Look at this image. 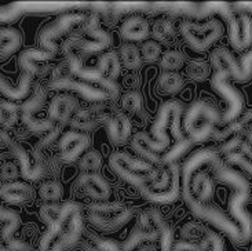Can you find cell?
Here are the masks:
<instances>
[{
  "label": "cell",
  "mask_w": 252,
  "mask_h": 251,
  "mask_svg": "<svg viewBox=\"0 0 252 251\" xmlns=\"http://www.w3.org/2000/svg\"><path fill=\"white\" fill-rule=\"evenodd\" d=\"M62 53L65 54V58H66L65 62H66V67H68L69 72L72 75L79 77L82 82L89 83L91 86L102 90L103 93L106 94V97L110 98V100H115V98L119 97L120 88L116 84V82L103 77L95 67H86V65H83L80 57L75 54L73 50H66V51H62Z\"/></svg>",
  "instance_id": "cell-10"
},
{
  "label": "cell",
  "mask_w": 252,
  "mask_h": 251,
  "mask_svg": "<svg viewBox=\"0 0 252 251\" xmlns=\"http://www.w3.org/2000/svg\"><path fill=\"white\" fill-rule=\"evenodd\" d=\"M22 46V35L13 27H0V61L15 54Z\"/></svg>",
  "instance_id": "cell-28"
},
{
  "label": "cell",
  "mask_w": 252,
  "mask_h": 251,
  "mask_svg": "<svg viewBox=\"0 0 252 251\" xmlns=\"http://www.w3.org/2000/svg\"><path fill=\"white\" fill-rule=\"evenodd\" d=\"M95 68L99 71V73L103 77L115 82V79L120 75V69H122L120 57L115 51H106L98 58Z\"/></svg>",
  "instance_id": "cell-30"
},
{
  "label": "cell",
  "mask_w": 252,
  "mask_h": 251,
  "mask_svg": "<svg viewBox=\"0 0 252 251\" xmlns=\"http://www.w3.org/2000/svg\"><path fill=\"white\" fill-rule=\"evenodd\" d=\"M83 32L86 35V39L82 37L80 43L77 44V50L83 51L84 54H96L109 47L112 43L110 35L99 27V17L93 14L86 18L83 22Z\"/></svg>",
  "instance_id": "cell-15"
},
{
  "label": "cell",
  "mask_w": 252,
  "mask_h": 251,
  "mask_svg": "<svg viewBox=\"0 0 252 251\" xmlns=\"http://www.w3.org/2000/svg\"><path fill=\"white\" fill-rule=\"evenodd\" d=\"M54 57L55 55L50 54L41 48H27L20 54L18 64L24 73H28L32 77L44 76L50 72L48 62Z\"/></svg>",
  "instance_id": "cell-19"
},
{
  "label": "cell",
  "mask_w": 252,
  "mask_h": 251,
  "mask_svg": "<svg viewBox=\"0 0 252 251\" xmlns=\"http://www.w3.org/2000/svg\"><path fill=\"white\" fill-rule=\"evenodd\" d=\"M48 87L55 91H65L66 94H77L87 101L98 102L106 100L108 97L102 90L91 86L89 83H84L82 80H76L73 77L63 76L58 79H51L48 83Z\"/></svg>",
  "instance_id": "cell-18"
},
{
  "label": "cell",
  "mask_w": 252,
  "mask_h": 251,
  "mask_svg": "<svg viewBox=\"0 0 252 251\" xmlns=\"http://www.w3.org/2000/svg\"><path fill=\"white\" fill-rule=\"evenodd\" d=\"M184 109V104L175 100L164 102L152 124L150 129L152 137L141 131L131 140V148L132 150H135L138 157L155 166L160 164L161 153H164V150L170 146V137L167 134V127L171 126L174 119L182 116Z\"/></svg>",
  "instance_id": "cell-1"
},
{
  "label": "cell",
  "mask_w": 252,
  "mask_h": 251,
  "mask_svg": "<svg viewBox=\"0 0 252 251\" xmlns=\"http://www.w3.org/2000/svg\"><path fill=\"white\" fill-rule=\"evenodd\" d=\"M210 73H211V67L204 60H194L186 68V75L194 82H205L210 77Z\"/></svg>",
  "instance_id": "cell-39"
},
{
  "label": "cell",
  "mask_w": 252,
  "mask_h": 251,
  "mask_svg": "<svg viewBox=\"0 0 252 251\" xmlns=\"http://www.w3.org/2000/svg\"><path fill=\"white\" fill-rule=\"evenodd\" d=\"M83 233H84V219H83L82 211H79L70 218L66 229L48 251H70L80 243Z\"/></svg>",
  "instance_id": "cell-20"
},
{
  "label": "cell",
  "mask_w": 252,
  "mask_h": 251,
  "mask_svg": "<svg viewBox=\"0 0 252 251\" xmlns=\"http://www.w3.org/2000/svg\"><path fill=\"white\" fill-rule=\"evenodd\" d=\"M229 77L230 76H229L227 71L219 69V71H215L211 80L212 88L225 100L226 105H227L226 112L220 117V123H223V124H229V123L234 122L241 115L243 107H244L243 95L237 88L233 87L232 84L227 82Z\"/></svg>",
  "instance_id": "cell-13"
},
{
  "label": "cell",
  "mask_w": 252,
  "mask_h": 251,
  "mask_svg": "<svg viewBox=\"0 0 252 251\" xmlns=\"http://www.w3.org/2000/svg\"><path fill=\"white\" fill-rule=\"evenodd\" d=\"M103 126L106 127V133L109 137V141L113 145H123L131 137V122L128 116L124 113H115L109 115L105 120Z\"/></svg>",
  "instance_id": "cell-22"
},
{
  "label": "cell",
  "mask_w": 252,
  "mask_h": 251,
  "mask_svg": "<svg viewBox=\"0 0 252 251\" xmlns=\"http://www.w3.org/2000/svg\"><path fill=\"white\" fill-rule=\"evenodd\" d=\"M157 87L164 94H178L185 87L184 77L177 72H163L158 76Z\"/></svg>",
  "instance_id": "cell-31"
},
{
  "label": "cell",
  "mask_w": 252,
  "mask_h": 251,
  "mask_svg": "<svg viewBox=\"0 0 252 251\" xmlns=\"http://www.w3.org/2000/svg\"><path fill=\"white\" fill-rule=\"evenodd\" d=\"M33 188L22 181H10L0 186V197L8 204H25L33 199Z\"/></svg>",
  "instance_id": "cell-25"
},
{
  "label": "cell",
  "mask_w": 252,
  "mask_h": 251,
  "mask_svg": "<svg viewBox=\"0 0 252 251\" xmlns=\"http://www.w3.org/2000/svg\"><path fill=\"white\" fill-rule=\"evenodd\" d=\"M7 157H11V155H10V152L7 149L6 145L0 141V162H1V160H6Z\"/></svg>",
  "instance_id": "cell-52"
},
{
  "label": "cell",
  "mask_w": 252,
  "mask_h": 251,
  "mask_svg": "<svg viewBox=\"0 0 252 251\" xmlns=\"http://www.w3.org/2000/svg\"><path fill=\"white\" fill-rule=\"evenodd\" d=\"M0 141L7 146L11 157L20 167L21 176L28 181H39L48 174V159L37 150L28 152L4 130H0Z\"/></svg>",
  "instance_id": "cell-7"
},
{
  "label": "cell",
  "mask_w": 252,
  "mask_h": 251,
  "mask_svg": "<svg viewBox=\"0 0 252 251\" xmlns=\"http://www.w3.org/2000/svg\"><path fill=\"white\" fill-rule=\"evenodd\" d=\"M223 239L205 225L191 221L182 226L181 240L172 246V251H223Z\"/></svg>",
  "instance_id": "cell-8"
},
{
  "label": "cell",
  "mask_w": 252,
  "mask_h": 251,
  "mask_svg": "<svg viewBox=\"0 0 252 251\" xmlns=\"http://www.w3.org/2000/svg\"><path fill=\"white\" fill-rule=\"evenodd\" d=\"M109 166L124 182L138 189L148 186L157 171V166L126 152L112 153L109 157Z\"/></svg>",
  "instance_id": "cell-5"
},
{
  "label": "cell",
  "mask_w": 252,
  "mask_h": 251,
  "mask_svg": "<svg viewBox=\"0 0 252 251\" xmlns=\"http://www.w3.org/2000/svg\"><path fill=\"white\" fill-rule=\"evenodd\" d=\"M79 170L83 174H89V173H98L99 169L102 167V156L101 153L95 149L87 150L79 159Z\"/></svg>",
  "instance_id": "cell-36"
},
{
  "label": "cell",
  "mask_w": 252,
  "mask_h": 251,
  "mask_svg": "<svg viewBox=\"0 0 252 251\" xmlns=\"http://www.w3.org/2000/svg\"><path fill=\"white\" fill-rule=\"evenodd\" d=\"M86 18L87 17L84 14L77 13L62 14L58 18H55L53 22H50L48 25L43 28V31L39 35V43H40L41 50L47 51L50 54L57 55L58 53L57 39H60L65 34L73 31L76 27L83 25Z\"/></svg>",
  "instance_id": "cell-12"
},
{
  "label": "cell",
  "mask_w": 252,
  "mask_h": 251,
  "mask_svg": "<svg viewBox=\"0 0 252 251\" xmlns=\"http://www.w3.org/2000/svg\"><path fill=\"white\" fill-rule=\"evenodd\" d=\"M75 196H87L94 202H108L110 197V185L98 173L80 174L72 186Z\"/></svg>",
  "instance_id": "cell-16"
},
{
  "label": "cell",
  "mask_w": 252,
  "mask_h": 251,
  "mask_svg": "<svg viewBox=\"0 0 252 251\" xmlns=\"http://www.w3.org/2000/svg\"><path fill=\"white\" fill-rule=\"evenodd\" d=\"M20 215L0 204V249L13 240L14 233L20 228Z\"/></svg>",
  "instance_id": "cell-29"
},
{
  "label": "cell",
  "mask_w": 252,
  "mask_h": 251,
  "mask_svg": "<svg viewBox=\"0 0 252 251\" xmlns=\"http://www.w3.org/2000/svg\"><path fill=\"white\" fill-rule=\"evenodd\" d=\"M79 245H80V249H82L83 251H99V250H96L95 247L91 245L89 240H86V239H84V240H80V243H79Z\"/></svg>",
  "instance_id": "cell-51"
},
{
  "label": "cell",
  "mask_w": 252,
  "mask_h": 251,
  "mask_svg": "<svg viewBox=\"0 0 252 251\" xmlns=\"http://www.w3.org/2000/svg\"><path fill=\"white\" fill-rule=\"evenodd\" d=\"M134 217V210L120 202H94L87 207V219L101 232H116Z\"/></svg>",
  "instance_id": "cell-6"
},
{
  "label": "cell",
  "mask_w": 252,
  "mask_h": 251,
  "mask_svg": "<svg viewBox=\"0 0 252 251\" xmlns=\"http://www.w3.org/2000/svg\"><path fill=\"white\" fill-rule=\"evenodd\" d=\"M20 174V167L15 162H7L6 160L0 164V179L10 182V181H14Z\"/></svg>",
  "instance_id": "cell-45"
},
{
  "label": "cell",
  "mask_w": 252,
  "mask_h": 251,
  "mask_svg": "<svg viewBox=\"0 0 252 251\" xmlns=\"http://www.w3.org/2000/svg\"><path fill=\"white\" fill-rule=\"evenodd\" d=\"M32 84H33V77L24 72L21 73L20 82L17 86H13V83L0 75V93L8 100L15 101V100H24L29 97Z\"/></svg>",
  "instance_id": "cell-27"
},
{
  "label": "cell",
  "mask_w": 252,
  "mask_h": 251,
  "mask_svg": "<svg viewBox=\"0 0 252 251\" xmlns=\"http://www.w3.org/2000/svg\"><path fill=\"white\" fill-rule=\"evenodd\" d=\"M149 35V22L142 15H129L120 27V36L128 43L148 40Z\"/></svg>",
  "instance_id": "cell-24"
},
{
  "label": "cell",
  "mask_w": 252,
  "mask_h": 251,
  "mask_svg": "<svg viewBox=\"0 0 252 251\" xmlns=\"http://www.w3.org/2000/svg\"><path fill=\"white\" fill-rule=\"evenodd\" d=\"M179 31L191 50L196 53H204L222 36L223 24L218 18H211L203 24L188 20L181 24Z\"/></svg>",
  "instance_id": "cell-9"
},
{
  "label": "cell",
  "mask_w": 252,
  "mask_h": 251,
  "mask_svg": "<svg viewBox=\"0 0 252 251\" xmlns=\"http://www.w3.org/2000/svg\"><path fill=\"white\" fill-rule=\"evenodd\" d=\"M39 195L46 203H58L63 195V188L60 181L47 179L39 188Z\"/></svg>",
  "instance_id": "cell-37"
},
{
  "label": "cell",
  "mask_w": 252,
  "mask_h": 251,
  "mask_svg": "<svg viewBox=\"0 0 252 251\" xmlns=\"http://www.w3.org/2000/svg\"><path fill=\"white\" fill-rule=\"evenodd\" d=\"M108 113H105L101 109H79L70 119V127L75 131L86 133L95 130L99 124H103L108 119Z\"/></svg>",
  "instance_id": "cell-23"
},
{
  "label": "cell",
  "mask_w": 252,
  "mask_h": 251,
  "mask_svg": "<svg viewBox=\"0 0 252 251\" xmlns=\"http://www.w3.org/2000/svg\"><path fill=\"white\" fill-rule=\"evenodd\" d=\"M189 189L200 203H208L214 195V183L207 171L197 170L189 179Z\"/></svg>",
  "instance_id": "cell-26"
},
{
  "label": "cell",
  "mask_w": 252,
  "mask_h": 251,
  "mask_svg": "<svg viewBox=\"0 0 252 251\" xmlns=\"http://www.w3.org/2000/svg\"><path fill=\"white\" fill-rule=\"evenodd\" d=\"M220 113L212 104L196 101L185 112L184 129L191 143H204L215 133V126L220 123Z\"/></svg>",
  "instance_id": "cell-3"
},
{
  "label": "cell",
  "mask_w": 252,
  "mask_h": 251,
  "mask_svg": "<svg viewBox=\"0 0 252 251\" xmlns=\"http://www.w3.org/2000/svg\"><path fill=\"white\" fill-rule=\"evenodd\" d=\"M250 251H252V246H251V249H250Z\"/></svg>",
  "instance_id": "cell-53"
},
{
  "label": "cell",
  "mask_w": 252,
  "mask_h": 251,
  "mask_svg": "<svg viewBox=\"0 0 252 251\" xmlns=\"http://www.w3.org/2000/svg\"><path fill=\"white\" fill-rule=\"evenodd\" d=\"M240 155L248 159L250 162H252V133L251 134H247L243 140V143L240 146Z\"/></svg>",
  "instance_id": "cell-49"
},
{
  "label": "cell",
  "mask_w": 252,
  "mask_h": 251,
  "mask_svg": "<svg viewBox=\"0 0 252 251\" xmlns=\"http://www.w3.org/2000/svg\"><path fill=\"white\" fill-rule=\"evenodd\" d=\"M77 110V100L73 95L58 94L55 95L48 105V119L54 123L65 124L70 122L72 116L75 115Z\"/></svg>",
  "instance_id": "cell-21"
},
{
  "label": "cell",
  "mask_w": 252,
  "mask_h": 251,
  "mask_svg": "<svg viewBox=\"0 0 252 251\" xmlns=\"http://www.w3.org/2000/svg\"><path fill=\"white\" fill-rule=\"evenodd\" d=\"M233 8L236 11H240V13H246V14H251L252 15V1H241V3H236L233 4Z\"/></svg>",
  "instance_id": "cell-50"
},
{
  "label": "cell",
  "mask_w": 252,
  "mask_h": 251,
  "mask_svg": "<svg viewBox=\"0 0 252 251\" xmlns=\"http://www.w3.org/2000/svg\"><path fill=\"white\" fill-rule=\"evenodd\" d=\"M60 134H61V129H58V127H55L54 130L48 131L47 134H44V137L41 138L40 141L36 143L34 150H37V152H40V153L44 155V150H47L55 141L60 140Z\"/></svg>",
  "instance_id": "cell-44"
},
{
  "label": "cell",
  "mask_w": 252,
  "mask_h": 251,
  "mask_svg": "<svg viewBox=\"0 0 252 251\" xmlns=\"http://www.w3.org/2000/svg\"><path fill=\"white\" fill-rule=\"evenodd\" d=\"M120 62L128 69L139 68L143 62L139 47L134 43H124L120 47Z\"/></svg>",
  "instance_id": "cell-33"
},
{
  "label": "cell",
  "mask_w": 252,
  "mask_h": 251,
  "mask_svg": "<svg viewBox=\"0 0 252 251\" xmlns=\"http://www.w3.org/2000/svg\"><path fill=\"white\" fill-rule=\"evenodd\" d=\"M46 97H47L46 88L41 84H36L32 94L29 95L25 102L21 105L20 112L22 123L29 131H32L34 134H47L48 131H51L57 127L55 123L47 117L46 119L36 117V113L46 104Z\"/></svg>",
  "instance_id": "cell-11"
},
{
  "label": "cell",
  "mask_w": 252,
  "mask_h": 251,
  "mask_svg": "<svg viewBox=\"0 0 252 251\" xmlns=\"http://www.w3.org/2000/svg\"><path fill=\"white\" fill-rule=\"evenodd\" d=\"M90 145H91V138L86 133H80L75 130L66 131L58 140V150H60L58 159L62 163H75L89 149Z\"/></svg>",
  "instance_id": "cell-17"
},
{
  "label": "cell",
  "mask_w": 252,
  "mask_h": 251,
  "mask_svg": "<svg viewBox=\"0 0 252 251\" xmlns=\"http://www.w3.org/2000/svg\"><path fill=\"white\" fill-rule=\"evenodd\" d=\"M20 15L21 10L18 7H0V22H10V21L17 20Z\"/></svg>",
  "instance_id": "cell-47"
},
{
  "label": "cell",
  "mask_w": 252,
  "mask_h": 251,
  "mask_svg": "<svg viewBox=\"0 0 252 251\" xmlns=\"http://www.w3.org/2000/svg\"><path fill=\"white\" fill-rule=\"evenodd\" d=\"M211 65L215 71H227L229 76L236 82L247 83L252 77V50L243 55L240 61H237L227 48L219 47L212 51Z\"/></svg>",
  "instance_id": "cell-14"
},
{
  "label": "cell",
  "mask_w": 252,
  "mask_h": 251,
  "mask_svg": "<svg viewBox=\"0 0 252 251\" xmlns=\"http://www.w3.org/2000/svg\"><path fill=\"white\" fill-rule=\"evenodd\" d=\"M20 109L11 101L0 100V130L11 129L18 122Z\"/></svg>",
  "instance_id": "cell-34"
},
{
  "label": "cell",
  "mask_w": 252,
  "mask_h": 251,
  "mask_svg": "<svg viewBox=\"0 0 252 251\" xmlns=\"http://www.w3.org/2000/svg\"><path fill=\"white\" fill-rule=\"evenodd\" d=\"M122 105L126 112L131 115H138L142 110V95L135 90H129L122 98Z\"/></svg>",
  "instance_id": "cell-40"
},
{
  "label": "cell",
  "mask_w": 252,
  "mask_h": 251,
  "mask_svg": "<svg viewBox=\"0 0 252 251\" xmlns=\"http://www.w3.org/2000/svg\"><path fill=\"white\" fill-rule=\"evenodd\" d=\"M0 251H32V247L24 240L13 239L11 242H8L7 245L3 246Z\"/></svg>",
  "instance_id": "cell-48"
},
{
  "label": "cell",
  "mask_w": 252,
  "mask_h": 251,
  "mask_svg": "<svg viewBox=\"0 0 252 251\" xmlns=\"http://www.w3.org/2000/svg\"><path fill=\"white\" fill-rule=\"evenodd\" d=\"M141 190L142 196L155 204L174 203L181 195V167L170 164L168 167H157L152 182Z\"/></svg>",
  "instance_id": "cell-4"
},
{
  "label": "cell",
  "mask_w": 252,
  "mask_h": 251,
  "mask_svg": "<svg viewBox=\"0 0 252 251\" xmlns=\"http://www.w3.org/2000/svg\"><path fill=\"white\" fill-rule=\"evenodd\" d=\"M86 240H89L90 243L99 251H122V246H119V243H116L115 240L102 238V236L93 233V232H90L87 235Z\"/></svg>",
  "instance_id": "cell-43"
},
{
  "label": "cell",
  "mask_w": 252,
  "mask_h": 251,
  "mask_svg": "<svg viewBox=\"0 0 252 251\" xmlns=\"http://www.w3.org/2000/svg\"><path fill=\"white\" fill-rule=\"evenodd\" d=\"M152 29V35L157 43H172L175 39V27L174 22L168 18H158L155 21Z\"/></svg>",
  "instance_id": "cell-32"
},
{
  "label": "cell",
  "mask_w": 252,
  "mask_h": 251,
  "mask_svg": "<svg viewBox=\"0 0 252 251\" xmlns=\"http://www.w3.org/2000/svg\"><path fill=\"white\" fill-rule=\"evenodd\" d=\"M139 50H141L143 62H156L161 58V54H163L161 44L157 43L156 40H145Z\"/></svg>",
  "instance_id": "cell-42"
},
{
  "label": "cell",
  "mask_w": 252,
  "mask_h": 251,
  "mask_svg": "<svg viewBox=\"0 0 252 251\" xmlns=\"http://www.w3.org/2000/svg\"><path fill=\"white\" fill-rule=\"evenodd\" d=\"M185 55L178 50H168L161 54L160 65L164 72H177L184 67Z\"/></svg>",
  "instance_id": "cell-38"
},
{
  "label": "cell",
  "mask_w": 252,
  "mask_h": 251,
  "mask_svg": "<svg viewBox=\"0 0 252 251\" xmlns=\"http://www.w3.org/2000/svg\"><path fill=\"white\" fill-rule=\"evenodd\" d=\"M210 166H211L212 173L215 174L219 181L226 183L232 189V195L229 199L230 218L239 225V228L241 229L247 243H248L252 239V218L250 213L246 210V203L251 195L250 182L247 181V178L241 173L226 166L220 160V157L214 160Z\"/></svg>",
  "instance_id": "cell-2"
},
{
  "label": "cell",
  "mask_w": 252,
  "mask_h": 251,
  "mask_svg": "<svg viewBox=\"0 0 252 251\" xmlns=\"http://www.w3.org/2000/svg\"><path fill=\"white\" fill-rule=\"evenodd\" d=\"M227 159V162L230 164H234V166H237L241 170H244L246 173H248L250 176L252 177V162H250L248 159L243 156V155H240V153H233V155H229V156H226Z\"/></svg>",
  "instance_id": "cell-46"
},
{
  "label": "cell",
  "mask_w": 252,
  "mask_h": 251,
  "mask_svg": "<svg viewBox=\"0 0 252 251\" xmlns=\"http://www.w3.org/2000/svg\"><path fill=\"white\" fill-rule=\"evenodd\" d=\"M62 207H63V203H44L41 206L40 211H39V217L46 224V226L54 224L55 221L60 218Z\"/></svg>",
  "instance_id": "cell-41"
},
{
  "label": "cell",
  "mask_w": 252,
  "mask_h": 251,
  "mask_svg": "<svg viewBox=\"0 0 252 251\" xmlns=\"http://www.w3.org/2000/svg\"><path fill=\"white\" fill-rule=\"evenodd\" d=\"M191 141L188 138V137H184L181 140H177L175 145L171 146V149H168L167 152H164L161 155V160H160V164H164V166H170V164L177 163V160L179 157H182L188 152V150L191 148Z\"/></svg>",
  "instance_id": "cell-35"
}]
</instances>
